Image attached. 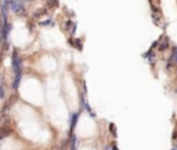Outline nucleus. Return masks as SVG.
<instances>
[{
  "mask_svg": "<svg viewBox=\"0 0 177 150\" xmlns=\"http://www.w3.org/2000/svg\"><path fill=\"white\" fill-rule=\"evenodd\" d=\"M21 60L18 59V54L17 53H13V61H11V65H13V71H14V74L15 75H20L21 74V68H22V65H21Z\"/></svg>",
  "mask_w": 177,
  "mask_h": 150,
  "instance_id": "f257e3e1",
  "label": "nucleus"
},
{
  "mask_svg": "<svg viewBox=\"0 0 177 150\" xmlns=\"http://www.w3.org/2000/svg\"><path fill=\"white\" fill-rule=\"evenodd\" d=\"M10 10H13L15 14H21L22 11L25 10L24 8V3L22 1H10Z\"/></svg>",
  "mask_w": 177,
  "mask_h": 150,
  "instance_id": "f03ea898",
  "label": "nucleus"
},
{
  "mask_svg": "<svg viewBox=\"0 0 177 150\" xmlns=\"http://www.w3.org/2000/svg\"><path fill=\"white\" fill-rule=\"evenodd\" d=\"M69 42H72V45L75 46V47H78L79 50H82V42H80L79 39H71Z\"/></svg>",
  "mask_w": 177,
  "mask_h": 150,
  "instance_id": "7ed1b4c3",
  "label": "nucleus"
},
{
  "mask_svg": "<svg viewBox=\"0 0 177 150\" xmlns=\"http://www.w3.org/2000/svg\"><path fill=\"white\" fill-rule=\"evenodd\" d=\"M78 117H79V114H73L72 122H71V131H73V128H75V125H76V120H78Z\"/></svg>",
  "mask_w": 177,
  "mask_h": 150,
  "instance_id": "20e7f679",
  "label": "nucleus"
},
{
  "mask_svg": "<svg viewBox=\"0 0 177 150\" xmlns=\"http://www.w3.org/2000/svg\"><path fill=\"white\" fill-rule=\"evenodd\" d=\"M76 142H78L76 136H72V140H71V150H75V149H76Z\"/></svg>",
  "mask_w": 177,
  "mask_h": 150,
  "instance_id": "39448f33",
  "label": "nucleus"
},
{
  "mask_svg": "<svg viewBox=\"0 0 177 150\" xmlns=\"http://www.w3.org/2000/svg\"><path fill=\"white\" fill-rule=\"evenodd\" d=\"M46 13H47L46 8H39V11H36V13H35V17H40V15L46 14Z\"/></svg>",
  "mask_w": 177,
  "mask_h": 150,
  "instance_id": "423d86ee",
  "label": "nucleus"
},
{
  "mask_svg": "<svg viewBox=\"0 0 177 150\" xmlns=\"http://www.w3.org/2000/svg\"><path fill=\"white\" fill-rule=\"evenodd\" d=\"M4 97V85L0 84V99Z\"/></svg>",
  "mask_w": 177,
  "mask_h": 150,
  "instance_id": "0eeeda50",
  "label": "nucleus"
},
{
  "mask_svg": "<svg viewBox=\"0 0 177 150\" xmlns=\"http://www.w3.org/2000/svg\"><path fill=\"white\" fill-rule=\"evenodd\" d=\"M64 27H65L66 29H69L71 27H72V21H69V20H68V21L65 22V25H64Z\"/></svg>",
  "mask_w": 177,
  "mask_h": 150,
  "instance_id": "6e6552de",
  "label": "nucleus"
},
{
  "mask_svg": "<svg viewBox=\"0 0 177 150\" xmlns=\"http://www.w3.org/2000/svg\"><path fill=\"white\" fill-rule=\"evenodd\" d=\"M50 24H53V22H51V20H47V21L42 22V25H50Z\"/></svg>",
  "mask_w": 177,
  "mask_h": 150,
  "instance_id": "1a4fd4ad",
  "label": "nucleus"
},
{
  "mask_svg": "<svg viewBox=\"0 0 177 150\" xmlns=\"http://www.w3.org/2000/svg\"><path fill=\"white\" fill-rule=\"evenodd\" d=\"M84 107H86L87 111H91V108H90V106H89V104H84Z\"/></svg>",
  "mask_w": 177,
  "mask_h": 150,
  "instance_id": "9d476101",
  "label": "nucleus"
}]
</instances>
